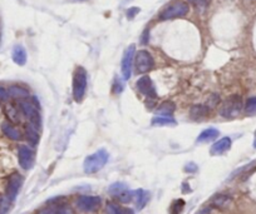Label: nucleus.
<instances>
[{
	"label": "nucleus",
	"mask_w": 256,
	"mask_h": 214,
	"mask_svg": "<svg viewBox=\"0 0 256 214\" xmlns=\"http://www.w3.org/2000/svg\"><path fill=\"white\" fill-rule=\"evenodd\" d=\"M137 89L140 91V93L148 96V98H156V96H157L156 88H154L153 83H152L149 77H142L141 79H138Z\"/></svg>",
	"instance_id": "f8f14e48"
},
{
	"label": "nucleus",
	"mask_w": 256,
	"mask_h": 214,
	"mask_svg": "<svg viewBox=\"0 0 256 214\" xmlns=\"http://www.w3.org/2000/svg\"><path fill=\"white\" fill-rule=\"evenodd\" d=\"M5 112H6V116H8V118L10 119L11 122H19V112L17 110V108L8 104L5 107Z\"/></svg>",
	"instance_id": "393cba45"
},
{
	"label": "nucleus",
	"mask_w": 256,
	"mask_h": 214,
	"mask_svg": "<svg viewBox=\"0 0 256 214\" xmlns=\"http://www.w3.org/2000/svg\"><path fill=\"white\" fill-rule=\"evenodd\" d=\"M27 139H28V142L31 143L32 146H36V144H38V142H39L38 129L33 128L32 125H28L27 126Z\"/></svg>",
	"instance_id": "5701e85b"
},
{
	"label": "nucleus",
	"mask_w": 256,
	"mask_h": 214,
	"mask_svg": "<svg viewBox=\"0 0 256 214\" xmlns=\"http://www.w3.org/2000/svg\"><path fill=\"white\" fill-rule=\"evenodd\" d=\"M101 206V198L93 195H82L77 199V208L82 212H94Z\"/></svg>",
	"instance_id": "1a4fd4ad"
},
{
	"label": "nucleus",
	"mask_w": 256,
	"mask_h": 214,
	"mask_svg": "<svg viewBox=\"0 0 256 214\" xmlns=\"http://www.w3.org/2000/svg\"><path fill=\"white\" fill-rule=\"evenodd\" d=\"M110 195L116 198L117 201L122 202V203H128V202L132 201L133 194H135V192H131L123 183H116L110 185Z\"/></svg>",
	"instance_id": "6e6552de"
},
{
	"label": "nucleus",
	"mask_w": 256,
	"mask_h": 214,
	"mask_svg": "<svg viewBox=\"0 0 256 214\" xmlns=\"http://www.w3.org/2000/svg\"><path fill=\"white\" fill-rule=\"evenodd\" d=\"M1 130H3V133L9 138V139L11 140L22 139V133H20L15 126L11 125L10 123H8V122H4V123L1 124Z\"/></svg>",
	"instance_id": "dca6fc26"
},
{
	"label": "nucleus",
	"mask_w": 256,
	"mask_h": 214,
	"mask_svg": "<svg viewBox=\"0 0 256 214\" xmlns=\"http://www.w3.org/2000/svg\"><path fill=\"white\" fill-rule=\"evenodd\" d=\"M135 68L138 74L148 73L154 66V61L152 58L151 53L147 50H138L135 55Z\"/></svg>",
	"instance_id": "39448f33"
},
{
	"label": "nucleus",
	"mask_w": 256,
	"mask_h": 214,
	"mask_svg": "<svg viewBox=\"0 0 256 214\" xmlns=\"http://www.w3.org/2000/svg\"><path fill=\"white\" fill-rule=\"evenodd\" d=\"M230 148H231V139L229 137L221 138L211 147V154L212 155H220V154H223L225 152L229 151Z\"/></svg>",
	"instance_id": "ddd939ff"
},
{
	"label": "nucleus",
	"mask_w": 256,
	"mask_h": 214,
	"mask_svg": "<svg viewBox=\"0 0 256 214\" xmlns=\"http://www.w3.org/2000/svg\"><path fill=\"white\" fill-rule=\"evenodd\" d=\"M188 1L196 6H207L210 3V0H188Z\"/></svg>",
	"instance_id": "c756f323"
},
{
	"label": "nucleus",
	"mask_w": 256,
	"mask_h": 214,
	"mask_svg": "<svg viewBox=\"0 0 256 214\" xmlns=\"http://www.w3.org/2000/svg\"><path fill=\"white\" fill-rule=\"evenodd\" d=\"M219 137V130L215 128H209V129H205L201 134L197 137L198 143H207L211 142V140H215Z\"/></svg>",
	"instance_id": "6ab92c4d"
},
{
	"label": "nucleus",
	"mask_w": 256,
	"mask_h": 214,
	"mask_svg": "<svg viewBox=\"0 0 256 214\" xmlns=\"http://www.w3.org/2000/svg\"><path fill=\"white\" fill-rule=\"evenodd\" d=\"M254 148H256V132H255V138H254Z\"/></svg>",
	"instance_id": "72a5a7b5"
},
{
	"label": "nucleus",
	"mask_w": 256,
	"mask_h": 214,
	"mask_svg": "<svg viewBox=\"0 0 256 214\" xmlns=\"http://www.w3.org/2000/svg\"><path fill=\"white\" fill-rule=\"evenodd\" d=\"M37 99H34L33 102H29V100H23L20 103V109L24 113V116L27 117L28 121H29V125H32L36 129H40L41 125V119H40V113H39V105H37Z\"/></svg>",
	"instance_id": "20e7f679"
},
{
	"label": "nucleus",
	"mask_w": 256,
	"mask_h": 214,
	"mask_svg": "<svg viewBox=\"0 0 256 214\" xmlns=\"http://www.w3.org/2000/svg\"><path fill=\"white\" fill-rule=\"evenodd\" d=\"M184 207V202L182 199H179V201H175L171 206L170 209V214H181L182 209Z\"/></svg>",
	"instance_id": "cd10ccee"
},
{
	"label": "nucleus",
	"mask_w": 256,
	"mask_h": 214,
	"mask_svg": "<svg viewBox=\"0 0 256 214\" xmlns=\"http://www.w3.org/2000/svg\"><path fill=\"white\" fill-rule=\"evenodd\" d=\"M243 110V99L240 95H231L226 99L220 108V114L226 119H234Z\"/></svg>",
	"instance_id": "7ed1b4c3"
},
{
	"label": "nucleus",
	"mask_w": 256,
	"mask_h": 214,
	"mask_svg": "<svg viewBox=\"0 0 256 214\" xmlns=\"http://www.w3.org/2000/svg\"><path fill=\"white\" fill-rule=\"evenodd\" d=\"M6 96H8V92H6L3 87H0V103L3 102Z\"/></svg>",
	"instance_id": "2f4dec72"
},
{
	"label": "nucleus",
	"mask_w": 256,
	"mask_h": 214,
	"mask_svg": "<svg viewBox=\"0 0 256 214\" xmlns=\"http://www.w3.org/2000/svg\"><path fill=\"white\" fill-rule=\"evenodd\" d=\"M11 58H13L14 63L18 64V65H24L27 63V52L22 45H15L13 48Z\"/></svg>",
	"instance_id": "2eb2a0df"
},
{
	"label": "nucleus",
	"mask_w": 256,
	"mask_h": 214,
	"mask_svg": "<svg viewBox=\"0 0 256 214\" xmlns=\"http://www.w3.org/2000/svg\"><path fill=\"white\" fill-rule=\"evenodd\" d=\"M135 55H136V48L135 45H130L127 48L126 52L123 54V58H122V75H123L124 79H130L131 75H132V66L135 63Z\"/></svg>",
	"instance_id": "0eeeda50"
},
{
	"label": "nucleus",
	"mask_w": 256,
	"mask_h": 214,
	"mask_svg": "<svg viewBox=\"0 0 256 214\" xmlns=\"http://www.w3.org/2000/svg\"><path fill=\"white\" fill-rule=\"evenodd\" d=\"M23 181H24V179H23V177L20 176L19 173L11 174L10 178H9L8 184H6V195H8L13 202L14 199L17 198L20 188H22Z\"/></svg>",
	"instance_id": "9b49d317"
},
{
	"label": "nucleus",
	"mask_w": 256,
	"mask_h": 214,
	"mask_svg": "<svg viewBox=\"0 0 256 214\" xmlns=\"http://www.w3.org/2000/svg\"><path fill=\"white\" fill-rule=\"evenodd\" d=\"M8 95L15 96V98H20V96H27L28 92L25 89L20 88V87H11L8 91Z\"/></svg>",
	"instance_id": "bb28decb"
},
{
	"label": "nucleus",
	"mask_w": 256,
	"mask_h": 214,
	"mask_svg": "<svg viewBox=\"0 0 256 214\" xmlns=\"http://www.w3.org/2000/svg\"><path fill=\"white\" fill-rule=\"evenodd\" d=\"M13 206V201L8 195H0V214H8Z\"/></svg>",
	"instance_id": "4be33fe9"
},
{
	"label": "nucleus",
	"mask_w": 256,
	"mask_h": 214,
	"mask_svg": "<svg viewBox=\"0 0 256 214\" xmlns=\"http://www.w3.org/2000/svg\"><path fill=\"white\" fill-rule=\"evenodd\" d=\"M245 112L248 116H255L256 114V96L249 98L245 104Z\"/></svg>",
	"instance_id": "a878e982"
},
{
	"label": "nucleus",
	"mask_w": 256,
	"mask_h": 214,
	"mask_svg": "<svg viewBox=\"0 0 256 214\" xmlns=\"http://www.w3.org/2000/svg\"><path fill=\"white\" fill-rule=\"evenodd\" d=\"M40 214H73L72 209L63 204H53L48 208L43 209Z\"/></svg>",
	"instance_id": "a211bd4d"
},
{
	"label": "nucleus",
	"mask_w": 256,
	"mask_h": 214,
	"mask_svg": "<svg viewBox=\"0 0 256 214\" xmlns=\"http://www.w3.org/2000/svg\"><path fill=\"white\" fill-rule=\"evenodd\" d=\"M107 214H133V212L131 209H122L121 207L114 203H108Z\"/></svg>",
	"instance_id": "b1692460"
},
{
	"label": "nucleus",
	"mask_w": 256,
	"mask_h": 214,
	"mask_svg": "<svg viewBox=\"0 0 256 214\" xmlns=\"http://www.w3.org/2000/svg\"><path fill=\"white\" fill-rule=\"evenodd\" d=\"M74 1H85V0H74Z\"/></svg>",
	"instance_id": "f704fd0d"
},
{
	"label": "nucleus",
	"mask_w": 256,
	"mask_h": 214,
	"mask_svg": "<svg viewBox=\"0 0 256 214\" xmlns=\"http://www.w3.org/2000/svg\"><path fill=\"white\" fill-rule=\"evenodd\" d=\"M87 71L83 66H78L73 75V98L77 103H80L84 99L87 92Z\"/></svg>",
	"instance_id": "f03ea898"
},
{
	"label": "nucleus",
	"mask_w": 256,
	"mask_h": 214,
	"mask_svg": "<svg viewBox=\"0 0 256 214\" xmlns=\"http://www.w3.org/2000/svg\"><path fill=\"white\" fill-rule=\"evenodd\" d=\"M152 124L153 125H158V126H167V125H175L176 124V121L174 118H171V117H154L152 119Z\"/></svg>",
	"instance_id": "412c9836"
},
{
	"label": "nucleus",
	"mask_w": 256,
	"mask_h": 214,
	"mask_svg": "<svg viewBox=\"0 0 256 214\" xmlns=\"http://www.w3.org/2000/svg\"><path fill=\"white\" fill-rule=\"evenodd\" d=\"M138 13H140V9H138V8L128 9V10H127V18H128V19H132L136 14H138Z\"/></svg>",
	"instance_id": "7c9ffc66"
},
{
	"label": "nucleus",
	"mask_w": 256,
	"mask_h": 214,
	"mask_svg": "<svg viewBox=\"0 0 256 214\" xmlns=\"http://www.w3.org/2000/svg\"><path fill=\"white\" fill-rule=\"evenodd\" d=\"M188 10H190V8H188L187 4L183 3V1H176V3L168 5L167 8L160 14V19L170 20L176 19V18H182L188 13Z\"/></svg>",
	"instance_id": "423d86ee"
},
{
	"label": "nucleus",
	"mask_w": 256,
	"mask_h": 214,
	"mask_svg": "<svg viewBox=\"0 0 256 214\" xmlns=\"http://www.w3.org/2000/svg\"><path fill=\"white\" fill-rule=\"evenodd\" d=\"M18 158L23 169L29 170L34 165V152L29 147L20 146L18 149Z\"/></svg>",
	"instance_id": "9d476101"
},
{
	"label": "nucleus",
	"mask_w": 256,
	"mask_h": 214,
	"mask_svg": "<svg viewBox=\"0 0 256 214\" xmlns=\"http://www.w3.org/2000/svg\"><path fill=\"white\" fill-rule=\"evenodd\" d=\"M133 198L136 199V207H137L138 211L144 209L146 207V204L148 203L149 201V193L147 190L144 189H138L136 190L135 194H133Z\"/></svg>",
	"instance_id": "f3484780"
},
{
	"label": "nucleus",
	"mask_w": 256,
	"mask_h": 214,
	"mask_svg": "<svg viewBox=\"0 0 256 214\" xmlns=\"http://www.w3.org/2000/svg\"><path fill=\"white\" fill-rule=\"evenodd\" d=\"M186 169H187V172H191V173H193V172H196V170H197V167H196L193 163H190V164L186 167Z\"/></svg>",
	"instance_id": "473e14b6"
},
{
	"label": "nucleus",
	"mask_w": 256,
	"mask_h": 214,
	"mask_svg": "<svg viewBox=\"0 0 256 214\" xmlns=\"http://www.w3.org/2000/svg\"><path fill=\"white\" fill-rule=\"evenodd\" d=\"M175 109H176V105L172 102H163L162 104L157 108V113L160 116L171 117L172 116V113L175 112Z\"/></svg>",
	"instance_id": "aec40b11"
},
{
	"label": "nucleus",
	"mask_w": 256,
	"mask_h": 214,
	"mask_svg": "<svg viewBox=\"0 0 256 214\" xmlns=\"http://www.w3.org/2000/svg\"><path fill=\"white\" fill-rule=\"evenodd\" d=\"M230 203V198L227 197V195H223V194H220V195H216L215 199H214V204H215L216 207H225L227 206V204Z\"/></svg>",
	"instance_id": "c85d7f7f"
},
{
	"label": "nucleus",
	"mask_w": 256,
	"mask_h": 214,
	"mask_svg": "<svg viewBox=\"0 0 256 214\" xmlns=\"http://www.w3.org/2000/svg\"><path fill=\"white\" fill-rule=\"evenodd\" d=\"M210 113V108L207 105H195V107L191 108V113H190V117L191 119L193 121H202V119L206 118L209 116Z\"/></svg>",
	"instance_id": "4468645a"
},
{
	"label": "nucleus",
	"mask_w": 256,
	"mask_h": 214,
	"mask_svg": "<svg viewBox=\"0 0 256 214\" xmlns=\"http://www.w3.org/2000/svg\"><path fill=\"white\" fill-rule=\"evenodd\" d=\"M108 162V153L105 151V149H99L97 151L96 153L91 154L85 158L84 164H83V168H84V172L88 174H93L97 173L98 170L102 169Z\"/></svg>",
	"instance_id": "f257e3e1"
}]
</instances>
